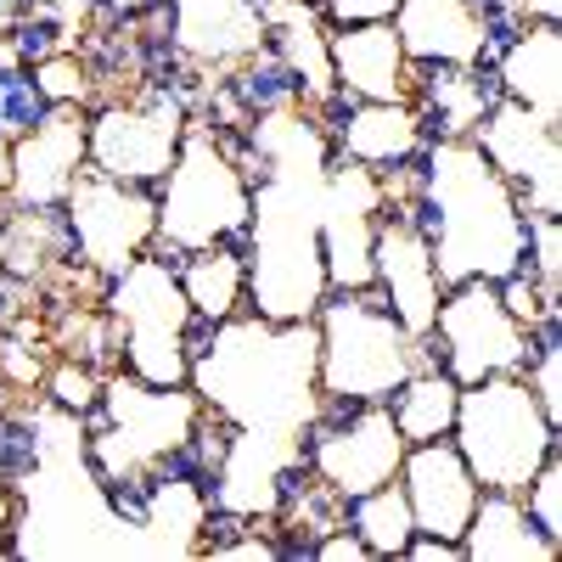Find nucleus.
<instances>
[{
    "instance_id": "obj_1",
    "label": "nucleus",
    "mask_w": 562,
    "mask_h": 562,
    "mask_svg": "<svg viewBox=\"0 0 562 562\" xmlns=\"http://www.w3.org/2000/svg\"><path fill=\"white\" fill-rule=\"evenodd\" d=\"M192 394L225 428H254L270 439H299L321 416L315 383V326L310 321H270V315H231L203 326L192 349Z\"/></svg>"
},
{
    "instance_id": "obj_2",
    "label": "nucleus",
    "mask_w": 562,
    "mask_h": 562,
    "mask_svg": "<svg viewBox=\"0 0 562 562\" xmlns=\"http://www.w3.org/2000/svg\"><path fill=\"white\" fill-rule=\"evenodd\" d=\"M416 220L445 281H506L524 270L529 209L473 135H434L416 158Z\"/></svg>"
},
{
    "instance_id": "obj_3",
    "label": "nucleus",
    "mask_w": 562,
    "mask_h": 562,
    "mask_svg": "<svg viewBox=\"0 0 562 562\" xmlns=\"http://www.w3.org/2000/svg\"><path fill=\"white\" fill-rule=\"evenodd\" d=\"M209 428V411L192 394V383H140L130 371H108L97 411L85 416V461L97 484L113 495V506L135 501L153 479L192 467L198 473V445Z\"/></svg>"
},
{
    "instance_id": "obj_4",
    "label": "nucleus",
    "mask_w": 562,
    "mask_h": 562,
    "mask_svg": "<svg viewBox=\"0 0 562 562\" xmlns=\"http://www.w3.org/2000/svg\"><path fill=\"white\" fill-rule=\"evenodd\" d=\"M254 186H259V175H254L243 135H231L225 124H214L209 113L192 108V124H186L175 164L153 186L158 254L180 259L192 248L243 243L248 214H254Z\"/></svg>"
},
{
    "instance_id": "obj_5",
    "label": "nucleus",
    "mask_w": 562,
    "mask_h": 562,
    "mask_svg": "<svg viewBox=\"0 0 562 562\" xmlns=\"http://www.w3.org/2000/svg\"><path fill=\"white\" fill-rule=\"evenodd\" d=\"M321 186L299 180H259L254 186V214L243 231L248 254V310L270 321H315L333 281L321 259V214H315Z\"/></svg>"
},
{
    "instance_id": "obj_6",
    "label": "nucleus",
    "mask_w": 562,
    "mask_h": 562,
    "mask_svg": "<svg viewBox=\"0 0 562 562\" xmlns=\"http://www.w3.org/2000/svg\"><path fill=\"white\" fill-rule=\"evenodd\" d=\"M315 383L326 405H389V394L428 360L411 326L378 293H326L315 310Z\"/></svg>"
},
{
    "instance_id": "obj_7",
    "label": "nucleus",
    "mask_w": 562,
    "mask_h": 562,
    "mask_svg": "<svg viewBox=\"0 0 562 562\" xmlns=\"http://www.w3.org/2000/svg\"><path fill=\"white\" fill-rule=\"evenodd\" d=\"M102 310L113 333V366L140 383H186L198 349V315L180 293V276L169 254H140L113 281H102Z\"/></svg>"
},
{
    "instance_id": "obj_8",
    "label": "nucleus",
    "mask_w": 562,
    "mask_h": 562,
    "mask_svg": "<svg viewBox=\"0 0 562 562\" xmlns=\"http://www.w3.org/2000/svg\"><path fill=\"white\" fill-rule=\"evenodd\" d=\"M450 445L461 450V461L473 467V479L484 490L524 495V484L540 473V461L562 450V428L546 416V405L524 383V371H506V378H484L461 389Z\"/></svg>"
},
{
    "instance_id": "obj_9",
    "label": "nucleus",
    "mask_w": 562,
    "mask_h": 562,
    "mask_svg": "<svg viewBox=\"0 0 562 562\" xmlns=\"http://www.w3.org/2000/svg\"><path fill=\"white\" fill-rule=\"evenodd\" d=\"M186 124H192V97L169 79L102 90L85 108V158L97 175H113L130 186H158L186 140Z\"/></svg>"
},
{
    "instance_id": "obj_10",
    "label": "nucleus",
    "mask_w": 562,
    "mask_h": 562,
    "mask_svg": "<svg viewBox=\"0 0 562 562\" xmlns=\"http://www.w3.org/2000/svg\"><path fill=\"white\" fill-rule=\"evenodd\" d=\"M535 338H540L535 326H524L501 299V281H450L428 326V355L467 389L484 378L524 371Z\"/></svg>"
},
{
    "instance_id": "obj_11",
    "label": "nucleus",
    "mask_w": 562,
    "mask_h": 562,
    "mask_svg": "<svg viewBox=\"0 0 562 562\" xmlns=\"http://www.w3.org/2000/svg\"><path fill=\"white\" fill-rule=\"evenodd\" d=\"M57 214L68 231V259L79 270H90L97 281H113L124 265H135L140 254L158 248L153 186H130V180L85 169Z\"/></svg>"
},
{
    "instance_id": "obj_12",
    "label": "nucleus",
    "mask_w": 562,
    "mask_h": 562,
    "mask_svg": "<svg viewBox=\"0 0 562 562\" xmlns=\"http://www.w3.org/2000/svg\"><path fill=\"white\" fill-rule=\"evenodd\" d=\"M405 434L394 428L389 405H321L304 434V473L333 490L344 506L378 484L400 479Z\"/></svg>"
},
{
    "instance_id": "obj_13",
    "label": "nucleus",
    "mask_w": 562,
    "mask_h": 562,
    "mask_svg": "<svg viewBox=\"0 0 562 562\" xmlns=\"http://www.w3.org/2000/svg\"><path fill=\"white\" fill-rule=\"evenodd\" d=\"M164 52L180 79L225 85L265 57V0H158Z\"/></svg>"
},
{
    "instance_id": "obj_14",
    "label": "nucleus",
    "mask_w": 562,
    "mask_h": 562,
    "mask_svg": "<svg viewBox=\"0 0 562 562\" xmlns=\"http://www.w3.org/2000/svg\"><path fill=\"white\" fill-rule=\"evenodd\" d=\"M85 169V108H34L0 147V203L63 209Z\"/></svg>"
},
{
    "instance_id": "obj_15",
    "label": "nucleus",
    "mask_w": 562,
    "mask_h": 562,
    "mask_svg": "<svg viewBox=\"0 0 562 562\" xmlns=\"http://www.w3.org/2000/svg\"><path fill=\"white\" fill-rule=\"evenodd\" d=\"M473 140L529 214H562V124L495 97Z\"/></svg>"
},
{
    "instance_id": "obj_16",
    "label": "nucleus",
    "mask_w": 562,
    "mask_h": 562,
    "mask_svg": "<svg viewBox=\"0 0 562 562\" xmlns=\"http://www.w3.org/2000/svg\"><path fill=\"white\" fill-rule=\"evenodd\" d=\"M450 281L439 276V259H434V243L422 220L411 209H383L378 220V243H371V293H378L400 326L428 344V326H434V310L445 299Z\"/></svg>"
},
{
    "instance_id": "obj_17",
    "label": "nucleus",
    "mask_w": 562,
    "mask_h": 562,
    "mask_svg": "<svg viewBox=\"0 0 562 562\" xmlns=\"http://www.w3.org/2000/svg\"><path fill=\"white\" fill-rule=\"evenodd\" d=\"M389 23L400 29L416 68H484L501 40L490 0H400Z\"/></svg>"
},
{
    "instance_id": "obj_18",
    "label": "nucleus",
    "mask_w": 562,
    "mask_h": 562,
    "mask_svg": "<svg viewBox=\"0 0 562 562\" xmlns=\"http://www.w3.org/2000/svg\"><path fill=\"white\" fill-rule=\"evenodd\" d=\"M326 135H333V158L366 175L405 169L434 140L416 102H333L326 108Z\"/></svg>"
},
{
    "instance_id": "obj_19",
    "label": "nucleus",
    "mask_w": 562,
    "mask_h": 562,
    "mask_svg": "<svg viewBox=\"0 0 562 562\" xmlns=\"http://www.w3.org/2000/svg\"><path fill=\"white\" fill-rule=\"evenodd\" d=\"M416 85H422V68L389 18L333 29V97L338 102H416Z\"/></svg>"
},
{
    "instance_id": "obj_20",
    "label": "nucleus",
    "mask_w": 562,
    "mask_h": 562,
    "mask_svg": "<svg viewBox=\"0 0 562 562\" xmlns=\"http://www.w3.org/2000/svg\"><path fill=\"white\" fill-rule=\"evenodd\" d=\"M400 495L411 506V524L422 535H445V540H461L467 518L484 495V484L473 479V467L461 461V450L450 439H428V445H405V461H400Z\"/></svg>"
},
{
    "instance_id": "obj_21",
    "label": "nucleus",
    "mask_w": 562,
    "mask_h": 562,
    "mask_svg": "<svg viewBox=\"0 0 562 562\" xmlns=\"http://www.w3.org/2000/svg\"><path fill=\"white\" fill-rule=\"evenodd\" d=\"M484 68H490L495 97L562 124V23L524 18V23L501 29Z\"/></svg>"
},
{
    "instance_id": "obj_22",
    "label": "nucleus",
    "mask_w": 562,
    "mask_h": 562,
    "mask_svg": "<svg viewBox=\"0 0 562 562\" xmlns=\"http://www.w3.org/2000/svg\"><path fill=\"white\" fill-rule=\"evenodd\" d=\"M68 231L57 209H12L0 203V281L7 288L52 293L68 270Z\"/></svg>"
},
{
    "instance_id": "obj_23",
    "label": "nucleus",
    "mask_w": 562,
    "mask_h": 562,
    "mask_svg": "<svg viewBox=\"0 0 562 562\" xmlns=\"http://www.w3.org/2000/svg\"><path fill=\"white\" fill-rule=\"evenodd\" d=\"M461 557L467 562H557L562 546L529 518L524 495L484 490L473 518L461 529Z\"/></svg>"
},
{
    "instance_id": "obj_24",
    "label": "nucleus",
    "mask_w": 562,
    "mask_h": 562,
    "mask_svg": "<svg viewBox=\"0 0 562 562\" xmlns=\"http://www.w3.org/2000/svg\"><path fill=\"white\" fill-rule=\"evenodd\" d=\"M175 276H180V293L192 304L198 326H220V321L248 310V254H243V243H214V248L180 254Z\"/></svg>"
},
{
    "instance_id": "obj_25",
    "label": "nucleus",
    "mask_w": 562,
    "mask_h": 562,
    "mask_svg": "<svg viewBox=\"0 0 562 562\" xmlns=\"http://www.w3.org/2000/svg\"><path fill=\"white\" fill-rule=\"evenodd\" d=\"M456 405H461V383L428 355L411 378L389 394V416L405 434V445H428V439H450L456 428Z\"/></svg>"
},
{
    "instance_id": "obj_26",
    "label": "nucleus",
    "mask_w": 562,
    "mask_h": 562,
    "mask_svg": "<svg viewBox=\"0 0 562 562\" xmlns=\"http://www.w3.org/2000/svg\"><path fill=\"white\" fill-rule=\"evenodd\" d=\"M495 102L490 68H422L416 108L434 135H473Z\"/></svg>"
},
{
    "instance_id": "obj_27",
    "label": "nucleus",
    "mask_w": 562,
    "mask_h": 562,
    "mask_svg": "<svg viewBox=\"0 0 562 562\" xmlns=\"http://www.w3.org/2000/svg\"><path fill=\"white\" fill-rule=\"evenodd\" d=\"M344 524L366 540L371 562H400L405 557V540L416 535L411 524V506L400 495V484H378V490H366L344 506Z\"/></svg>"
},
{
    "instance_id": "obj_28",
    "label": "nucleus",
    "mask_w": 562,
    "mask_h": 562,
    "mask_svg": "<svg viewBox=\"0 0 562 562\" xmlns=\"http://www.w3.org/2000/svg\"><path fill=\"white\" fill-rule=\"evenodd\" d=\"M29 97L34 108H90L102 97V68L57 45V52H45L34 68H29Z\"/></svg>"
},
{
    "instance_id": "obj_29",
    "label": "nucleus",
    "mask_w": 562,
    "mask_h": 562,
    "mask_svg": "<svg viewBox=\"0 0 562 562\" xmlns=\"http://www.w3.org/2000/svg\"><path fill=\"white\" fill-rule=\"evenodd\" d=\"M524 276L562 304V214H529V243H524Z\"/></svg>"
},
{
    "instance_id": "obj_30",
    "label": "nucleus",
    "mask_w": 562,
    "mask_h": 562,
    "mask_svg": "<svg viewBox=\"0 0 562 562\" xmlns=\"http://www.w3.org/2000/svg\"><path fill=\"white\" fill-rule=\"evenodd\" d=\"M524 383L535 389V400L546 405V416L562 428V326H546L535 338V355L524 366Z\"/></svg>"
},
{
    "instance_id": "obj_31",
    "label": "nucleus",
    "mask_w": 562,
    "mask_h": 562,
    "mask_svg": "<svg viewBox=\"0 0 562 562\" xmlns=\"http://www.w3.org/2000/svg\"><path fill=\"white\" fill-rule=\"evenodd\" d=\"M524 506H529V518L562 546V450H551L540 461V473L524 484Z\"/></svg>"
},
{
    "instance_id": "obj_32",
    "label": "nucleus",
    "mask_w": 562,
    "mask_h": 562,
    "mask_svg": "<svg viewBox=\"0 0 562 562\" xmlns=\"http://www.w3.org/2000/svg\"><path fill=\"white\" fill-rule=\"evenodd\" d=\"M310 562H371V551H366V540L349 529V524H333V529H321L315 540H310V551H304Z\"/></svg>"
},
{
    "instance_id": "obj_33",
    "label": "nucleus",
    "mask_w": 562,
    "mask_h": 562,
    "mask_svg": "<svg viewBox=\"0 0 562 562\" xmlns=\"http://www.w3.org/2000/svg\"><path fill=\"white\" fill-rule=\"evenodd\" d=\"M315 7H321V18L333 29H344V23H383V18H394L400 0H315Z\"/></svg>"
},
{
    "instance_id": "obj_34",
    "label": "nucleus",
    "mask_w": 562,
    "mask_h": 562,
    "mask_svg": "<svg viewBox=\"0 0 562 562\" xmlns=\"http://www.w3.org/2000/svg\"><path fill=\"white\" fill-rule=\"evenodd\" d=\"M506 12H512V23H524V18L562 23V0H506Z\"/></svg>"
},
{
    "instance_id": "obj_35",
    "label": "nucleus",
    "mask_w": 562,
    "mask_h": 562,
    "mask_svg": "<svg viewBox=\"0 0 562 562\" xmlns=\"http://www.w3.org/2000/svg\"><path fill=\"white\" fill-rule=\"evenodd\" d=\"M12 524H18V479L0 467V540H12Z\"/></svg>"
},
{
    "instance_id": "obj_36",
    "label": "nucleus",
    "mask_w": 562,
    "mask_h": 562,
    "mask_svg": "<svg viewBox=\"0 0 562 562\" xmlns=\"http://www.w3.org/2000/svg\"><path fill=\"white\" fill-rule=\"evenodd\" d=\"M0 557H18V551H12V540H0Z\"/></svg>"
},
{
    "instance_id": "obj_37",
    "label": "nucleus",
    "mask_w": 562,
    "mask_h": 562,
    "mask_svg": "<svg viewBox=\"0 0 562 562\" xmlns=\"http://www.w3.org/2000/svg\"><path fill=\"white\" fill-rule=\"evenodd\" d=\"M0 293H7V281H0Z\"/></svg>"
}]
</instances>
